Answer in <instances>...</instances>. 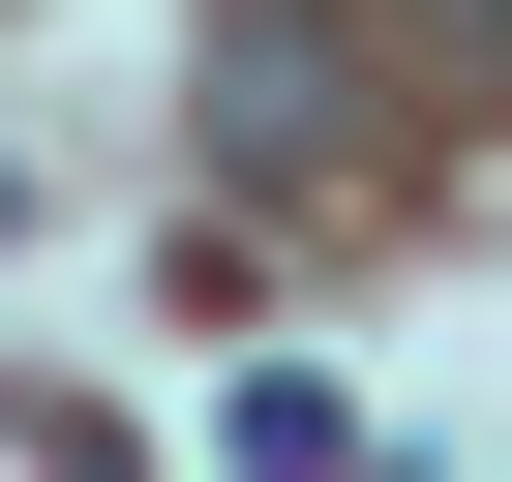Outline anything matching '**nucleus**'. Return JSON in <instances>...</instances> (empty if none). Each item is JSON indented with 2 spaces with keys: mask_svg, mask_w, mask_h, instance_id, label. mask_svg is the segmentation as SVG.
Returning a JSON list of instances; mask_svg holds the SVG:
<instances>
[{
  "mask_svg": "<svg viewBox=\"0 0 512 482\" xmlns=\"http://www.w3.org/2000/svg\"><path fill=\"white\" fill-rule=\"evenodd\" d=\"M422 31H482V61H512V0H422Z\"/></svg>",
  "mask_w": 512,
  "mask_h": 482,
  "instance_id": "obj_2",
  "label": "nucleus"
},
{
  "mask_svg": "<svg viewBox=\"0 0 512 482\" xmlns=\"http://www.w3.org/2000/svg\"><path fill=\"white\" fill-rule=\"evenodd\" d=\"M211 151L241 181H362V31H332V0H241V31H211Z\"/></svg>",
  "mask_w": 512,
  "mask_h": 482,
  "instance_id": "obj_1",
  "label": "nucleus"
}]
</instances>
